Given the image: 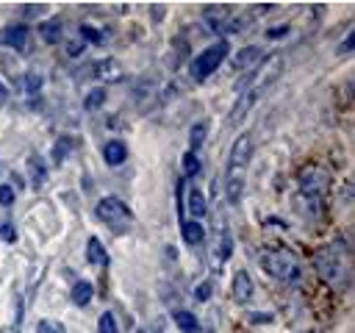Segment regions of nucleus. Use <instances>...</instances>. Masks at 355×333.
<instances>
[{
    "mask_svg": "<svg viewBox=\"0 0 355 333\" xmlns=\"http://www.w3.org/2000/svg\"><path fill=\"white\" fill-rule=\"evenodd\" d=\"M280 69H283V56H280V53H272V56H263V58H261V64L247 75V86L241 89L239 103L233 105L230 122H239V119L244 117V111L252 108V103H255V100L263 94V89L280 75Z\"/></svg>",
    "mask_w": 355,
    "mask_h": 333,
    "instance_id": "obj_1",
    "label": "nucleus"
},
{
    "mask_svg": "<svg viewBox=\"0 0 355 333\" xmlns=\"http://www.w3.org/2000/svg\"><path fill=\"white\" fill-rule=\"evenodd\" d=\"M297 189H300V200L311 208V214H319L330 194V172L319 164H305L297 175Z\"/></svg>",
    "mask_w": 355,
    "mask_h": 333,
    "instance_id": "obj_2",
    "label": "nucleus"
},
{
    "mask_svg": "<svg viewBox=\"0 0 355 333\" xmlns=\"http://www.w3.org/2000/svg\"><path fill=\"white\" fill-rule=\"evenodd\" d=\"M313 266L319 272V278L330 286V289H347L349 286V269L338 253V247L327 244V247H319L313 253Z\"/></svg>",
    "mask_w": 355,
    "mask_h": 333,
    "instance_id": "obj_3",
    "label": "nucleus"
},
{
    "mask_svg": "<svg viewBox=\"0 0 355 333\" xmlns=\"http://www.w3.org/2000/svg\"><path fill=\"white\" fill-rule=\"evenodd\" d=\"M258 261H261V269H263L269 278L280 280V283H291V280L300 278V258H297L291 250H286V247L263 250Z\"/></svg>",
    "mask_w": 355,
    "mask_h": 333,
    "instance_id": "obj_4",
    "label": "nucleus"
},
{
    "mask_svg": "<svg viewBox=\"0 0 355 333\" xmlns=\"http://www.w3.org/2000/svg\"><path fill=\"white\" fill-rule=\"evenodd\" d=\"M227 50H230L227 39H225V42H214L211 47H202V53L194 56V61H191V67H189L191 78H194V80H208V78L219 69V64L227 58Z\"/></svg>",
    "mask_w": 355,
    "mask_h": 333,
    "instance_id": "obj_5",
    "label": "nucleus"
},
{
    "mask_svg": "<svg viewBox=\"0 0 355 333\" xmlns=\"http://www.w3.org/2000/svg\"><path fill=\"white\" fill-rule=\"evenodd\" d=\"M94 214H97L100 222H105V225H108L111 230H116V233L128 230V225L133 222L130 208H128L119 197H103V200L94 205Z\"/></svg>",
    "mask_w": 355,
    "mask_h": 333,
    "instance_id": "obj_6",
    "label": "nucleus"
},
{
    "mask_svg": "<svg viewBox=\"0 0 355 333\" xmlns=\"http://www.w3.org/2000/svg\"><path fill=\"white\" fill-rule=\"evenodd\" d=\"M252 155V136L250 133H241L233 147H230V161H227V169H241L247 172V161Z\"/></svg>",
    "mask_w": 355,
    "mask_h": 333,
    "instance_id": "obj_7",
    "label": "nucleus"
},
{
    "mask_svg": "<svg viewBox=\"0 0 355 333\" xmlns=\"http://www.w3.org/2000/svg\"><path fill=\"white\" fill-rule=\"evenodd\" d=\"M28 42H31V28L28 25H8L0 31V44L3 47H14V50H28Z\"/></svg>",
    "mask_w": 355,
    "mask_h": 333,
    "instance_id": "obj_8",
    "label": "nucleus"
},
{
    "mask_svg": "<svg viewBox=\"0 0 355 333\" xmlns=\"http://www.w3.org/2000/svg\"><path fill=\"white\" fill-rule=\"evenodd\" d=\"M241 191H244V172L241 169H227L225 172V197L230 205L241 203Z\"/></svg>",
    "mask_w": 355,
    "mask_h": 333,
    "instance_id": "obj_9",
    "label": "nucleus"
},
{
    "mask_svg": "<svg viewBox=\"0 0 355 333\" xmlns=\"http://www.w3.org/2000/svg\"><path fill=\"white\" fill-rule=\"evenodd\" d=\"M252 278H250V272L247 269H239L236 272V278H233V286H230V291H233V300L236 302H247L250 297H252Z\"/></svg>",
    "mask_w": 355,
    "mask_h": 333,
    "instance_id": "obj_10",
    "label": "nucleus"
},
{
    "mask_svg": "<svg viewBox=\"0 0 355 333\" xmlns=\"http://www.w3.org/2000/svg\"><path fill=\"white\" fill-rule=\"evenodd\" d=\"M103 158H105L108 166H122V164L128 161V147H125V142H119V139L105 142V144H103Z\"/></svg>",
    "mask_w": 355,
    "mask_h": 333,
    "instance_id": "obj_11",
    "label": "nucleus"
},
{
    "mask_svg": "<svg viewBox=\"0 0 355 333\" xmlns=\"http://www.w3.org/2000/svg\"><path fill=\"white\" fill-rule=\"evenodd\" d=\"M183 208H189V214L194 216V222H200L205 216V197H202V189L191 186L189 189V197H183Z\"/></svg>",
    "mask_w": 355,
    "mask_h": 333,
    "instance_id": "obj_12",
    "label": "nucleus"
},
{
    "mask_svg": "<svg viewBox=\"0 0 355 333\" xmlns=\"http://www.w3.org/2000/svg\"><path fill=\"white\" fill-rule=\"evenodd\" d=\"M28 178H31V183L36 189L44 186V180H47V161L42 155H31L28 158Z\"/></svg>",
    "mask_w": 355,
    "mask_h": 333,
    "instance_id": "obj_13",
    "label": "nucleus"
},
{
    "mask_svg": "<svg viewBox=\"0 0 355 333\" xmlns=\"http://www.w3.org/2000/svg\"><path fill=\"white\" fill-rule=\"evenodd\" d=\"M94 75L103 78V80H122L125 72H122L119 61H114V58H103V61L94 64Z\"/></svg>",
    "mask_w": 355,
    "mask_h": 333,
    "instance_id": "obj_14",
    "label": "nucleus"
},
{
    "mask_svg": "<svg viewBox=\"0 0 355 333\" xmlns=\"http://www.w3.org/2000/svg\"><path fill=\"white\" fill-rule=\"evenodd\" d=\"M39 33H42V39H44L47 44H55V42H61V36H64V25H61L58 17H50V19H44V22L39 25Z\"/></svg>",
    "mask_w": 355,
    "mask_h": 333,
    "instance_id": "obj_15",
    "label": "nucleus"
},
{
    "mask_svg": "<svg viewBox=\"0 0 355 333\" xmlns=\"http://www.w3.org/2000/svg\"><path fill=\"white\" fill-rule=\"evenodd\" d=\"M86 261L94 264V266H105L108 264V253H105V247H103V241L97 236H92L86 241Z\"/></svg>",
    "mask_w": 355,
    "mask_h": 333,
    "instance_id": "obj_16",
    "label": "nucleus"
},
{
    "mask_svg": "<svg viewBox=\"0 0 355 333\" xmlns=\"http://www.w3.org/2000/svg\"><path fill=\"white\" fill-rule=\"evenodd\" d=\"M92 294H94V286H92L89 280H78V283L72 286V291H69V300H72L78 308H83V305L92 302Z\"/></svg>",
    "mask_w": 355,
    "mask_h": 333,
    "instance_id": "obj_17",
    "label": "nucleus"
},
{
    "mask_svg": "<svg viewBox=\"0 0 355 333\" xmlns=\"http://www.w3.org/2000/svg\"><path fill=\"white\" fill-rule=\"evenodd\" d=\"M180 233H183V241L186 244H200L202 239H205V228L200 225V222H194V219H189V222H180Z\"/></svg>",
    "mask_w": 355,
    "mask_h": 333,
    "instance_id": "obj_18",
    "label": "nucleus"
},
{
    "mask_svg": "<svg viewBox=\"0 0 355 333\" xmlns=\"http://www.w3.org/2000/svg\"><path fill=\"white\" fill-rule=\"evenodd\" d=\"M72 147H75V139L72 136H58L55 144H53V150H50L53 164H64V158L72 153Z\"/></svg>",
    "mask_w": 355,
    "mask_h": 333,
    "instance_id": "obj_19",
    "label": "nucleus"
},
{
    "mask_svg": "<svg viewBox=\"0 0 355 333\" xmlns=\"http://www.w3.org/2000/svg\"><path fill=\"white\" fill-rule=\"evenodd\" d=\"M175 325L183 330V333H197L200 330V322L191 311H175Z\"/></svg>",
    "mask_w": 355,
    "mask_h": 333,
    "instance_id": "obj_20",
    "label": "nucleus"
},
{
    "mask_svg": "<svg viewBox=\"0 0 355 333\" xmlns=\"http://www.w3.org/2000/svg\"><path fill=\"white\" fill-rule=\"evenodd\" d=\"M200 172H202V161L197 158V153L189 150V153L183 155V178L189 180V178H197Z\"/></svg>",
    "mask_w": 355,
    "mask_h": 333,
    "instance_id": "obj_21",
    "label": "nucleus"
},
{
    "mask_svg": "<svg viewBox=\"0 0 355 333\" xmlns=\"http://www.w3.org/2000/svg\"><path fill=\"white\" fill-rule=\"evenodd\" d=\"M103 103H105V89H100V86H94V89L83 97V108H86V111H97Z\"/></svg>",
    "mask_w": 355,
    "mask_h": 333,
    "instance_id": "obj_22",
    "label": "nucleus"
},
{
    "mask_svg": "<svg viewBox=\"0 0 355 333\" xmlns=\"http://www.w3.org/2000/svg\"><path fill=\"white\" fill-rule=\"evenodd\" d=\"M216 255L219 261H227L233 255V236L227 230H219V244H216Z\"/></svg>",
    "mask_w": 355,
    "mask_h": 333,
    "instance_id": "obj_23",
    "label": "nucleus"
},
{
    "mask_svg": "<svg viewBox=\"0 0 355 333\" xmlns=\"http://www.w3.org/2000/svg\"><path fill=\"white\" fill-rule=\"evenodd\" d=\"M97 333H119V325H116V316L111 311H103L100 319H97Z\"/></svg>",
    "mask_w": 355,
    "mask_h": 333,
    "instance_id": "obj_24",
    "label": "nucleus"
},
{
    "mask_svg": "<svg viewBox=\"0 0 355 333\" xmlns=\"http://www.w3.org/2000/svg\"><path fill=\"white\" fill-rule=\"evenodd\" d=\"M202 142H205V122H194V128H191V136H189V144H191V153H197Z\"/></svg>",
    "mask_w": 355,
    "mask_h": 333,
    "instance_id": "obj_25",
    "label": "nucleus"
},
{
    "mask_svg": "<svg viewBox=\"0 0 355 333\" xmlns=\"http://www.w3.org/2000/svg\"><path fill=\"white\" fill-rule=\"evenodd\" d=\"M22 89H25V94H36V92L42 89V75H36V72L25 75V78H22Z\"/></svg>",
    "mask_w": 355,
    "mask_h": 333,
    "instance_id": "obj_26",
    "label": "nucleus"
},
{
    "mask_svg": "<svg viewBox=\"0 0 355 333\" xmlns=\"http://www.w3.org/2000/svg\"><path fill=\"white\" fill-rule=\"evenodd\" d=\"M80 33H83V39L92 42V44H100V42H103V33H100L94 25H80Z\"/></svg>",
    "mask_w": 355,
    "mask_h": 333,
    "instance_id": "obj_27",
    "label": "nucleus"
},
{
    "mask_svg": "<svg viewBox=\"0 0 355 333\" xmlns=\"http://www.w3.org/2000/svg\"><path fill=\"white\" fill-rule=\"evenodd\" d=\"M36 333H64V327L58 322H53V319H42L36 325Z\"/></svg>",
    "mask_w": 355,
    "mask_h": 333,
    "instance_id": "obj_28",
    "label": "nucleus"
},
{
    "mask_svg": "<svg viewBox=\"0 0 355 333\" xmlns=\"http://www.w3.org/2000/svg\"><path fill=\"white\" fill-rule=\"evenodd\" d=\"M194 297H197L200 302H205V300L211 297V280H202V283H197V286H194Z\"/></svg>",
    "mask_w": 355,
    "mask_h": 333,
    "instance_id": "obj_29",
    "label": "nucleus"
},
{
    "mask_svg": "<svg viewBox=\"0 0 355 333\" xmlns=\"http://www.w3.org/2000/svg\"><path fill=\"white\" fill-rule=\"evenodd\" d=\"M11 203H14V189L8 183H3L0 186V205H11Z\"/></svg>",
    "mask_w": 355,
    "mask_h": 333,
    "instance_id": "obj_30",
    "label": "nucleus"
},
{
    "mask_svg": "<svg viewBox=\"0 0 355 333\" xmlns=\"http://www.w3.org/2000/svg\"><path fill=\"white\" fill-rule=\"evenodd\" d=\"M80 53H83V42H78V39H75V42H69V44H67V56H72V58H75V56H80Z\"/></svg>",
    "mask_w": 355,
    "mask_h": 333,
    "instance_id": "obj_31",
    "label": "nucleus"
},
{
    "mask_svg": "<svg viewBox=\"0 0 355 333\" xmlns=\"http://www.w3.org/2000/svg\"><path fill=\"white\" fill-rule=\"evenodd\" d=\"M283 33H288V25H280V28H272V31H266V36H269V39H280Z\"/></svg>",
    "mask_w": 355,
    "mask_h": 333,
    "instance_id": "obj_32",
    "label": "nucleus"
},
{
    "mask_svg": "<svg viewBox=\"0 0 355 333\" xmlns=\"http://www.w3.org/2000/svg\"><path fill=\"white\" fill-rule=\"evenodd\" d=\"M0 236H6L8 241H14V230H11V222H0Z\"/></svg>",
    "mask_w": 355,
    "mask_h": 333,
    "instance_id": "obj_33",
    "label": "nucleus"
},
{
    "mask_svg": "<svg viewBox=\"0 0 355 333\" xmlns=\"http://www.w3.org/2000/svg\"><path fill=\"white\" fill-rule=\"evenodd\" d=\"M349 50H352V33H349V36L341 42V53H349Z\"/></svg>",
    "mask_w": 355,
    "mask_h": 333,
    "instance_id": "obj_34",
    "label": "nucleus"
},
{
    "mask_svg": "<svg viewBox=\"0 0 355 333\" xmlns=\"http://www.w3.org/2000/svg\"><path fill=\"white\" fill-rule=\"evenodd\" d=\"M8 100V89H6V83H0V105Z\"/></svg>",
    "mask_w": 355,
    "mask_h": 333,
    "instance_id": "obj_35",
    "label": "nucleus"
},
{
    "mask_svg": "<svg viewBox=\"0 0 355 333\" xmlns=\"http://www.w3.org/2000/svg\"><path fill=\"white\" fill-rule=\"evenodd\" d=\"M136 333H150V330H136Z\"/></svg>",
    "mask_w": 355,
    "mask_h": 333,
    "instance_id": "obj_36",
    "label": "nucleus"
},
{
    "mask_svg": "<svg viewBox=\"0 0 355 333\" xmlns=\"http://www.w3.org/2000/svg\"><path fill=\"white\" fill-rule=\"evenodd\" d=\"M0 172H3V164H0Z\"/></svg>",
    "mask_w": 355,
    "mask_h": 333,
    "instance_id": "obj_37",
    "label": "nucleus"
}]
</instances>
